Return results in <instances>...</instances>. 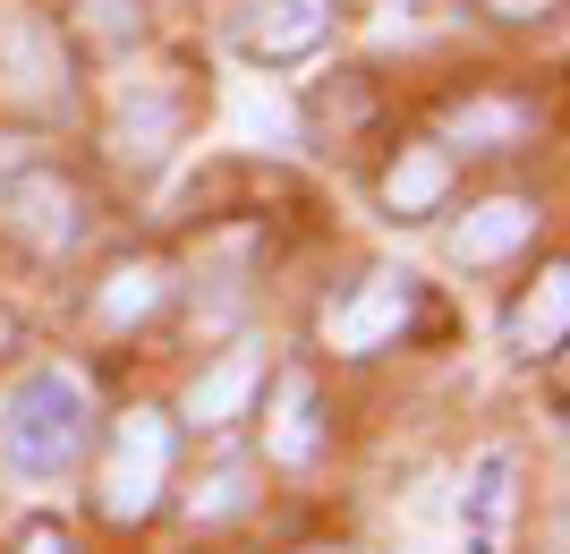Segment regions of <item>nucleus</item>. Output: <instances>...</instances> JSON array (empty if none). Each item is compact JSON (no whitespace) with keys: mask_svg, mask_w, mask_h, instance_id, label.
I'll return each instance as SVG.
<instances>
[{"mask_svg":"<svg viewBox=\"0 0 570 554\" xmlns=\"http://www.w3.org/2000/svg\"><path fill=\"white\" fill-rule=\"evenodd\" d=\"M528 240H537V205H528V196H485L452 231V256L460 265H502V256H520Z\"/></svg>","mask_w":570,"mask_h":554,"instance_id":"obj_10","label":"nucleus"},{"mask_svg":"<svg viewBox=\"0 0 570 554\" xmlns=\"http://www.w3.org/2000/svg\"><path fill=\"white\" fill-rule=\"evenodd\" d=\"M511 512H520V460L494 444V453H476L469 486H460V529H469V554H502Z\"/></svg>","mask_w":570,"mask_h":554,"instance_id":"obj_7","label":"nucleus"},{"mask_svg":"<svg viewBox=\"0 0 570 554\" xmlns=\"http://www.w3.org/2000/svg\"><path fill=\"white\" fill-rule=\"evenodd\" d=\"M409 315H417V282H409V273H366L350 299L324 308V341L350 350V359H366V350H383V341L409 333Z\"/></svg>","mask_w":570,"mask_h":554,"instance_id":"obj_5","label":"nucleus"},{"mask_svg":"<svg viewBox=\"0 0 570 554\" xmlns=\"http://www.w3.org/2000/svg\"><path fill=\"white\" fill-rule=\"evenodd\" d=\"M485 9H494V18H511V26H528V18H553L562 0H485Z\"/></svg>","mask_w":570,"mask_h":554,"instance_id":"obj_19","label":"nucleus"},{"mask_svg":"<svg viewBox=\"0 0 570 554\" xmlns=\"http://www.w3.org/2000/svg\"><path fill=\"white\" fill-rule=\"evenodd\" d=\"M238 504H247V469H214V478H205V495H188L196 521H222V512H238Z\"/></svg>","mask_w":570,"mask_h":554,"instance_id":"obj_17","label":"nucleus"},{"mask_svg":"<svg viewBox=\"0 0 570 554\" xmlns=\"http://www.w3.org/2000/svg\"><path fill=\"white\" fill-rule=\"evenodd\" d=\"M264 453L282 460V469H307L324 453V418H315V376L289 367L282 385H273V410H264Z\"/></svg>","mask_w":570,"mask_h":554,"instance_id":"obj_11","label":"nucleus"},{"mask_svg":"<svg viewBox=\"0 0 570 554\" xmlns=\"http://www.w3.org/2000/svg\"><path fill=\"white\" fill-rule=\"evenodd\" d=\"M170 486V418L163 410H128L102 444V469H95V512L111 529H137L145 512L163 504Z\"/></svg>","mask_w":570,"mask_h":554,"instance_id":"obj_2","label":"nucleus"},{"mask_svg":"<svg viewBox=\"0 0 570 554\" xmlns=\"http://www.w3.org/2000/svg\"><path fill=\"white\" fill-rule=\"evenodd\" d=\"M562 282H570V273L546 265L537 290L511 308V350H520V359H553V350H562V324H570V290Z\"/></svg>","mask_w":570,"mask_h":554,"instance_id":"obj_13","label":"nucleus"},{"mask_svg":"<svg viewBox=\"0 0 570 554\" xmlns=\"http://www.w3.org/2000/svg\"><path fill=\"white\" fill-rule=\"evenodd\" d=\"M315 554H324V546H315Z\"/></svg>","mask_w":570,"mask_h":554,"instance_id":"obj_21","label":"nucleus"},{"mask_svg":"<svg viewBox=\"0 0 570 554\" xmlns=\"http://www.w3.org/2000/svg\"><path fill=\"white\" fill-rule=\"evenodd\" d=\"M383 214H401V222H426L443 196H452V154L443 145H401L392 163H383Z\"/></svg>","mask_w":570,"mask_h":554,"instance_id":"obj_12","label":"nucleus"},{"mask_svg":"<svg viewBox=\"0 0 570 554\" xmlns=\"http://www.w3.org/2000/svg\"><path fill=\"white\" fill-rule=\"evenodd\" d=\"M230 35H238V51H247V60L289 69V60H307V51L333 35V0H238Z\"/></svg>","mask_w":570,"mask_h":554,"instance_id":"obj_6","label":"nucleus"},{"mask_svg":"<svg viewBox=\"0 0 570 554\" xmlns=\"http://www.w3.org/2000/svg\"><path fill=\"white\" fill-rule=\"evenodd\" d=\"M170 299V273H163V256H128V265H111L102 273V299H95V315L111 324V333H128V324H145V315Z\"/></svg>","mask_w":570,"mask_h":554,"instance_id":"obj_14","label":"nucleus"},{"mask_svg":"<svg viewBox=\"0 0 570 554\" xmlns=\"http://www.w3.org/2000/svg\"><path fill=\"white\" fill-rule=\"evenodd\" d=\"M256 385H264V350L256 341H238V350H222L205 376L188 385V401H179V418H188L196 435H222L230 418H247V401H256Z\"/></svg>","mask_w":570,"mask_h":554,"instance_id":"obj_8","label":"nucleus"},{"mask_svg":"<svg viewBox=\"0 0 570 554\" xmlns=\"http://www.w3.org/2000/svg\"><path fill=\"white\" fill-rule=\"evenodd\" d=\"M86 188H77L69 171H51V163H26L0 179V231L18 247H35V256H69L77 240H86Z\"/></svg>","mask_w":570,"mask_h":554,"instance_id":"obj_3","label":"nucleus"},{"mask_svg":"<svg viewBox=\"0 0 570 554\" xmlns=\"http://www.w3.org/2000/svg\"><path fill=\"white\" fill-rule=\"evenodd\" d=\"M18 554H77V537L60 529V521H35V529L18 537Z\"/></svg>","mask_w":570,"mask_h":554,"instance_id":"obj_18","label":"nucleus"},{"mask_svg":"<svg viewBox=\"0 0 570 554\" xmlns=\"http://www.w3.org/2000/svg\"><path fill=\"white\" fill-rule=\"evenodd\" d=\"M77 35L102 51H128L145 35V0H77Z\"/></svg>","mask_w":570,"mask_h":554,"instance_id":"obj_16","label":"nucleus"},{"mask_svg":"<svg viewBox=\"0 0 570 554\" xmlns=\"http://www.w3.org/2000/svg\"><path fill=\"white\" fill-rule=\"evenodd\" d=\"M9 350H18V324H9V315H0V359H9Z\"/></svg>","mask_w":570,"mask_h":554,"instance_id":"obj_20","label":"nucleus"},{"mask_svg":"<svg viewBox=\"0 0 570 554\" xmlns=\"http://www.w3.org/2000/svg\"><path fill=\"white\" fill-rule=\"evenodd\" d=\"M0 69H9V95L43 103L69 86V60H60V35L43 18H0Z\"/></svg>","mask_w":570,"mask_h":554,"instance_id":"obj_9","label":"nucleus"},{"mask_svg":"<svg viewBox=\"0 0 570 554\" xmlns=\"http://www.w3.org/2000/svg\"><path fill=\"white\" fill-rule=\"evenodd\" d=\"M179 137H188V86H179V69L128 77L119 103H111V163L119 171H163Z\"/></svg>","mask_w":570,"mask_h":554,"instance_id":"obj_4","label":"nucleus"},{"mask_svg":"<svg viewBox=\"0 0 570 554\" xmlns=\"http://www.w3.org/2000/svg\"><path fill=\"white\" fill-rule=\"evenodd\" d=\"M528 137V103H502V95H476L452 111V145H469V154H502V145Z\"/></svg>","mask_w":570,"mask_h":554,"instance_id":"obj_15","label":"nucleus"},{"mask_svg":"<svg viewBox=\"0 0 570 554\" xmlns=\"http://www.w3.org/2000/svg\"><path fill=\"white\" fill-rule=\"evenodd\" d=\"M95 444V401H86V376L77 367H35L18 376V392L0 401V469L26 486L69 478Z\"/></svg>","mask_w":570,"mask_h":554,"instance_id":"obj_1","label":"nucleus"}]
</instances>
